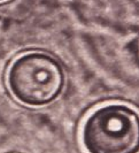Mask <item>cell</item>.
<instances>
[{
	"label": "cell",
	"instance_id": "6da1fadb",
	"mask_svg": "<svg viewBox=\"0 0 139 153\" xmlns=\"http://www.w3.org/2000/svg\"><path fill=\"white\" fill-rule=\"evenodd\" d=\"M66 84L61 63L51 54L30 51L21 54L7 70V86L17 101L44 107L58 99Z\"/></svg>",
	"mask_w": 139,
	"mask_h": 153
},
{
	"label": "cell",
	"instance_id": "7a4b0ae2",
	"mask_svg": "<svg viewBox=\"0 0 139 153\" xmlns=\"http://www.w3.org/2000/svg\"><path fill=\"white\" fill-rule=\"evenodd\" d=\"M138 137V114L123 104L95 108L82 128V143L87 153H137Z\"/></svg>",
	"mask_w": 139,
	"mask_h": 153
},
{
	"label": "cell",
	"instance_id": "3957f363",
	"mask_svg": "<svg viewBox=\"0 0 139 153\" xmlns=\"http://www.w3.org/2000/svg\"><path fill=\"white\" fill-rule=\"evenodd\" d=\"M1 1H6V0H0V2H1Z\"/></svg>",
	"mask_w": 139,
	"mask_h": 153
}]
</instances>
